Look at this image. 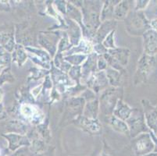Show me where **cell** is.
<instances>
[]
</instances>
